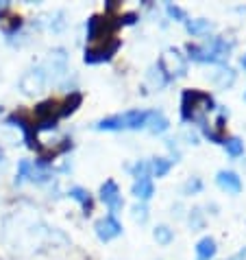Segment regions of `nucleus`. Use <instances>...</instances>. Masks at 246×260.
I'll return each instance as SVG.
<instances>
[{"label": "nucleus", "instance_id": "obj_28", "mask_svg": "<svg viewBox=\"0 0 246 260\" xmlns=\"http://www.w3.org/2000/svg\"><path fill=\"white\" fill-rule=\"evenodd\" d=\"M242 66H244V70H246V55L242 57Z\"/></svg>", "mask_w": 246, "mask_h": 260}, {"label": "nucleus", "instance_id": "obj_12", "mask_svg": "<svg viewBox=\"0 0 246 260\" xmlns=\"http://www.w3.org/2000/svg\"><path fill=\"white\" fill-rule=\"evenodd\" d=\"M70 199H74L76 204H81V208H83V212L85 214H90L92 210H94V201H92V194L85 190V188H81V186H74V188H70Z\"/></svg>", "mask_w": 246, "mask_h": 260}, {"label": "nucleus", "instance_id": "obj_1", "mask_svg": "<svg viewBox=\"0 0 246 260\" xmlns=\"http://www.w3.org/2000/svg\"><path fill=\"white\" fill-rule=\"evenodd\" d=\"M214 110V99L200 90H183L181 94V120L183 122H198L205 127V114Z\"/></svg>", "mask_w": 246, "mask_h": 260}, {"label": "nucleus", "instance_id": "obj_5", "mask_svg": "<svg viewBox=\"0 0 246 260\" xmlns=\"http://www.w3.org/2000/svg\"><path fill=\"white\" fill-rule=\"evenodd\" d=\"M122 46V42L120 38H113L109 42H105V44H92L85 48V55H83V59L85 63H103V61H109L111 57L118 53V48Z\"/></svg>", "mask_w": 246, "mask_h": 260}, {"label": "nucleus", "instance_id": "obj_10", "mask_svg": "<svg viewBox=\"0 0 246 260\" xmlns=\"http://www.w3.org/2000/svg\"><path fill=\"white\" fill-rule=\"evenodd\" d=\"M216 182H218L220 188L227 190L229 194H240L242 192V179L233 171H220L218 175H216Z\"/></svg>", "mask_w": 246, "mask_h": 260}, {"label": "nucleus", "instance_id": "obj_20", "mask_svg": "<svg viewBox=\"0 0 246 260\" xmlns=\"http://www.w3.org/2000/svg\"><path fill=\"white\" fill-rule=\"evenodd\" d=\"M31 171H33V162L20 160L18 173H16V184H22V182H26V179H31Z\"/></svg>", "mask_w": 246, "mask_h": 260}, {"label": "nucleus", "instance_id": "obj_15", "mask_svg": "<svg viewBox=\"0 0 246 260\" xmlns=\"http://www.w3.org/2000/svg\"><path fill=\"white\" fill-rule=\"evenodd\" d=\"M146 125L150 129V134H163L166 129L170 127V122H168V118H166L161 112H150Z\"/></svg>", "mask_w": 246, "mask_h": 260}, {"label": "nucleus", "instance_id": "obj_2", "mask_svg": "<svg viewBox=\"0 0 246 260\" xmlns=\"http://www.w3.org/2000/svg\"><path fill=\"white\" fill-rule=\"evenodd\" d=\"M233 48L231 42H227L224 38H214L209 40L207 44H187L185 50H187V57L192 61H198V63H220L229 57V50Z\"/></svg>", "mask_w": 246, "mask_h": 260}, {"label": "nucleus", "instance_id": "obj_27", "mask_svg": "<svg viewBox=\"0 0 246 260\" xmlns=\"http://www.w3.org/2000/svg\"><path fill=\"white\" fill-rule=\"evenodd\" d=\"M233 260H246V249H242V251H240V254H237V256H235Z\"/></svg>", "mask_w": 246, "mask_h": 260}, {"label": "nucleus", "instance_id": "obj_26", "mask_svg": "<svg viewBox=\"0 0 246 260\" xmlns=\"http://www.w3.org/2000/svg\"><path fill=\"white\" fill-rule=\"evenodd\" d=\"M137 22V13H125V16H120L118 18V24L120 26H131V24H135Z\"/></svg>", "mask_w": 246, "mask_h": 260}, {"label": "nucleus", "instance_id": "obj_3", "mask_svg": "<svg viewBox=\"0 0 246 260\" xmlns=\"http://www.w3.org/2000/svg\"><path fill=\"white\" fill-rule=\"evenodd\" d=\"M148 114L146 110H129L125 114H115V116L98 120L96 129L100 132H122V129H142L148 122Z\"/></svg>", "mask_w": 246, "mask_h": 260}, {"label": "nucleus", "instance_id": "obj_21", "mask_svg": "<svg viewBox=\"0 0 246 260\" xmlns=\"http://www.w3.org/2000/svg\"><path fill=\"white\" fill-rule=\"evenodd\" d=\"M166 13L172 18V20H177V22H187V13H185V9H181L179 5H172V3H168L166 5Z\"/></svg>", "mask_w": 246, "mask_h": 260}, {"label": "nucleus", "instance_id": "obj_22", "mask_svg": "<svg viewBox=\"0 0 246 260\" xmlns=\"http://www.w3.org/2000/svg\"><path fill=\"white\" fill-rule=\"evenodd\" d=\"M131 173H133V177H135V179L150 177V164H148V162H137L133 169H131Z\"/></svg>", "mask_w": 246, "mask_h": 260}, {"label": "nucleus", "instance_id": "obj_11", "mask_svg": "<svg viewBox=\"0 0 246 260\" xmlns=\"http://www.w3.org/2000/svg\"><path fill=\"white\" fill-rule=\"evenodd\" d=\"M131 192H133L140 201H148V199L155 194V184H153V179H150V177L135 179V184H133Z\"/></svg>", "mask_w": 246, "mask_h": 260}, {"label": "nucleus", "instance_id": "obj_14", "mask_svg": "<svg viewBox=\"0 0 246 260\" xmlns=\"http://www.w3.org/2000/svg\"><path fill=\"white\" fill-rule=\"evenodd\" d=\"M83 103V94L81 92H70V94L61 101V118L70 116V114L76 112V107Z\"/></svg>", "mask_w": 246, "mask_h": 260}, {"label": "nucleus", "instance_id": "obj_19", "mask_svg": "<svg viewBox=\"0 0 246 260\" xmlns=\"http://www.w3.org/2000/svg\"><path fill=\"white\" fill-rule=\"evenodd\" d=\"M153 236H155V241L159 245H170L172 243V236H175V234H172V230L168 225H157Z\"/></svg>", "mask_w": 246, "mask_h": 260}, {"label": "nucleus", "instance_id": "obj_23", "mask_svg": "<svg viewBox=\"0 0 246 260\" xmlns=\"http://www.w3.org/2000/svg\"><path fill=\"white\" fill-rule=\"evenodd\" d=\"M200 188H202V182H200L198 177H192L190 182L183 186V192L185 194H196V192H200Z\"/></svg>", "mask_w": 246, "mask_h": 260}, {"label": "nucleus", "instance_id": "obj_7", "mask_svg": "<svg viewBox=\"0 0 246 260\" xmlns=\"http://www.w3.org/2000/svg\"><path fill=\"white\" fill-rule=\"evenodd\" d=\"M7 122L13 127H20L24 132V140H26V147L28 149H37V132H35V122L26 116L24 112H13Z\"/></svg>", "mask_w": 246, "mask_h": 260}, {"label": "nucleus", "instance_id": "obj_17", "mask_svg": "<svg viewBox=\"0 0 246 260\" xmlns=\"http://www.w3.org/2000/svg\"><path fill=\"white\" fill-rule=\"evenodd\" d=\"M170 169H172V160H166V157H155V160L150 162V173L157 177L168 175Z\"/></svg>", "mask_w": 246, "mask_h": 260}, {"label": "nucleus", "instance_id": "obj_29", "mask_svg": "<svg viewBox=\"0 0 246 260\" xmlns=\"http://www.w3.org/2000/svg\"><path fill=\"white\" fill-rule=\"evenodd\" d=\"M0 162H3V149H0Z\"/></svg>", "mask_w": 246, "mask_h": 260}, {"label": "nucleus", "instance_id": "obj_16", "mask_svg": "<svg viewBox=\"0 0 246 260\" xmlns=\"http://www.w3.org/2000/svg\"><path fill=\"white\" fill-rule=\"evenodd\" d=\"M185 28L190 35H205L212 31V22L205 18H196V20H187L185 22Z\"/></svg>", "mask_w": 246, "mask_h": 260}, {"label": "nucleus", "instance_id": "obj_6", "mask_svg": "<svg viewBox=\"0 0 246 260\" xmlns=\"http://www.w3.org/2000/svg\"><path fill=\"white\" fill-rule=\"evenodd\" d=\"M157 66H159V70L163 72V77L168 79V83H170L175 77H183L185 70H187L185 59L177 53V50H168V53H163V57L159 59Z\"/></svg>", "mask_w": 246, "mask_h": 260}, {"label": "nucleus", "instance_id": "obj_13", "mask_svg": "<svg viewBox=\"0 0 246 260\" xmlns=\"http://www.w3.org/2000/svg\"><path fill=\"white\" fill-rule=\"evenodd\" d=\"M216 241L212 236H205L200 238L198 245H196V260H212L216 256Z\"/></svg>", "mask_w": 246, "mask_h": 260}, {"label": "nucleus", "instance_id": "obj_8", "mask_svg": "<svg viewBox=\"0 0 246 260\" xmlns=\"http://www.w3.org/2000/svg\"><path fill=\"white\" fill-rule=\"evenodd\" d=\"M100 201L109 208V212L111 216H115L120 210H122V194H120V188H118V184L113 182V179H107V182L100 186Z\"/></svg>", "mask_w": 246, "mask_h": 260}, {"label": "nucleus", "instance_id": "obj_9", "mask_svg": "<svg viewBox=\"0 0 246 260\" xmlns=\"http://www.w3.org/2000/svg\"><path fill=\"white\" fill-rule=\"evenodd\" d=\"M94 230H96V236L103 243H109V241H113L115 236L122 234L120 221L115 219V216H111V214H107V216H103V219H98L96 225H94Z\"/></svg>", "mask_w": 246, "mask_h": 260}, {"label": "nucleus", "instance_id": "obj_18", "mask_svg": "<svg viewBox=\"0 0 246 260\" xmlns=\"http://www.w3.org/2000/svg\"><path fill=\"white\" fill-rule=\"evenodd\" d=\"M224 149L231 157H240L244 153V142L240 138H227L224 140Z\"/></svg>", "mask_w": 246, "mask_h": 260}, {"label": "nucleus", "instance_id": "obj_24", "mask_svg": "<svg viewBox=\"0 0 246 260\" xmlns=\"http://www.w3.org/2000/svg\"><path fill=\"white\" fill-rule=\"evenodd\" d=\"M133 216H135V221H140V223H144L148 219V208L144 206V204H140V206H135L133 208Z\"/></svg>", "mask_w": 246, "mask_h": 260}, {"label": "nucleus", "instance_id": "obj_4", "mask_svg": "<svg viewBox=\"0 0 246 260\" xmlns=\"http://www.w3.org/2000/svg\"><path fill=\"white\" fill-rule=\"evenodd\" d=\"M118 20H113L109 13L105 16H92L88 20V40L92 44H105L115 38V28H118Z\"/></svg>", "mask_w": 246, "mask_h": 260}, {"label": "nucleus", "instance_id": "obj_25", "mask_svg": "<svg viewBox=\"0 0 246 260\" xmlns=\"http://www.w3.org/2000/svg\"><path fill=\"white\" fill-rule=\"evenodd\" d=\"M190 225H192V230H200L202 228V212L198 210H192V214H190Z\"/></svg>", "mask_w": 246, "mask_h": 260}]
</instances>
